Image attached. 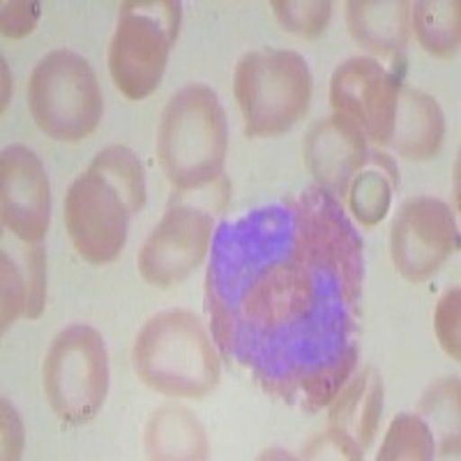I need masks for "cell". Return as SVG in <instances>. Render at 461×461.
<instances>
[{"label":"cell","mask_w":461,"mask_h":461,"mask_svg":"<svg viewBox=\"0 0 461 461\" xmlns=\"http://www.w3.org/2000/svg\"><path fill=\"white\" fill-rule=\"evenodd\" d=\"M229 122L210 86L187 84L168 100L158 131V158L173 189L194 192L221 178Z\"/></svg>","instance_id":"cell-1"},{"label":"cell","mask_w":461,"mask_h":461,"mask_svg":"<svg viewBox=\"0 0 461 461\" xmlns=\"http://www.w3.org/2000/svg\"><path fill=\"white\" fill-rule=\"evenodd\" d=\"M131 365L141 383L167 397L203 399L221 376L215 344L187 310L152 316L134 339Z\"/></svg>","instance_id":"cell-2"},{"label":"cell","mask_w":461,"mask_h":461,"mask_svg":"<svg viewBox=\"0 0 461 461\" xmlns=\"http://www.w3.org/2000/svg\"><path fill=\"white\" fill-rule=\"evenodd\" d=\"M233 90L247 137L273 139L303 121L310 109L314 81L300 53L258 49L240 58Z\"/></svg>","instance_id":"cell-3"},{"label":"cell","mask_w":461,"mask_h":461,"mask_svg":"<svg viewBox=\"0 0 461 461\" xmlns=\"http://www.w3.org/2000/svg\"><path fill=\"white\" fill-rule=\"evenodd\" d=\"M28 106L37 127L60 143L86 141L104 113L93 68L69 49H56L35 65L28 79Z\"/></svg>","instance_id":"cell-4"},{"label":"cell","mask_w":461,"mask_h":461,"mask_svg":"<svg viewBox=\"0 0 461 461\" xmlns=\"http://www.w3.org/2000/svg\"><path fill=\"white\" fill-rule=\"evenodd\" d=\"M291 238L300 254L335 279L346 307L356 310L365 282V252L339 199L323 187H307L291 201Z\"/></svg>","instance_id":"cell-5"},{"label":"cell","mask_w":461,"mask_h":461,"mask_svg":"<svg viewBox=\"0 0 461 461\" xmlns=\"http://www.w3.org/2000/svg\"><path fill=\"white\" fill-rule=\"evenodd\" d=\"M180 31V3H125L109 44V72L127 100H146L162 84Z\"/></svg>","instance_id":"cell-6"},{"label":"cell","mask_w":461,"mask_h":461,"mask_svg":"<svg viewBox=\"0 0 461 461\" xmlns=\"http://www.w3.org/2000/svg\"><path fill=\"white\" fill-rule=\"evenodd\" d=\"M44 394L68 425H86L100 413L109 394V351L95 328L74 323L58 332L44 357Z\"/></svg>","instance_id":"cell-7"},{"label":"cell","mask_w":461,"mask_h":461,"mask_svg":"<svg viewBox=\"0 0 461 461\" xmlns=\"http://www.w3.org/2000/svg\"><path fill=\"white\" fill-rule=\"evenodd\" d=\"M319 267L295 249L294 238L282 258L257 267L238 304V319L261 339L291 332L319 307Z\"/></svg>","instance_id":"cell-8"},{"label":"cell","mask_w":461,"mask_h":461,"mask_svg":"<svg viewBox=\"0 0 461 461\" xmlns=\"http://www.w3.org/2000/svg\"><path fill=\"white\" fill-rule=\"evenodd\" d=\"M131 210L125 196L93 167L65 194V229L77 252L93 266L115 261L125 249Z\"/></svg>","instance_id":"cell-9"},{"label":"cell","mask_w":461,"mask_h":461,"mask_svg":"<svg viewBox=\"0 0 461 461\" xmlns=\"http://www.w3.org/2000/svg\"><path fill=\"white\" fill-rule=\"evenodd\" d=\"M459 230L455 212L434 196H411L390 229V254L402 277L420 284L438 273L456 252Z\"/></svg>","instance_id":"cell-10"},{"label":"cell","mask_w":461,"mask_h":461,"mask_svg":"<svg viewBox=\"0 0 461 461\" xmlns=\"http://www.w3.org/2000/svg\"><path fill=\"white\" fill-rule=\"evenodd\" d=\"M215 230L208 210L173 203L152 229L139 254V273L148 284L168 288L194 273L205 258Z\"/></svg>","instance_id":"cell-11"},{"label":"cell","mask_w":461,"mask_h":461,"mask_svg":"<svg viewBox=\"0 0 461 461\" xmlns=\"http://www.w3.org/2000/svg\"><path fill=\"white\" fill-rule=\"evenodd\" d=\"M399 79L374 58H348L332 72L330 104L337 115L351 121L372 141H390Z\"/></svg>","instance_id":"cell-12"},{"label":"cell","mask_w":461,"mask_h":461,"mask_svg":"<svg viewBox=\"0 0 461 461\" xmlns=\"http://www.w3.org/2000/svg\"><path fill=\"white\" fill-rule=\"evenodd\" d=\"M0 215L10 233L40 245L51 221V185L31 148L14 143L0 155Z\"/></svg>","instance_id":"cell-13"},{"label":"cell","mask_w":461,"mask_h":461,"mask_svg":"<svg viewBox=\"0 0 461 461\" xmlns=\"http://www.w3.org/2000/svg\"><path fill=\"white\" fill-rule=\"evenodd\" d=\"M365 134L341 115L314 122L304 139V164L319 183L337 199H344L348 185L367 164Z\"/></svg>","instance_id":"cell-14"},{"label":"cell","mask_w":461,"mask_h":461,"mask_svg":"<svg viewBox=\"0 0 461 461\" xmlns=\"http://www.w3.org/2000/svg\"><path fill=\"white\" fill-rule=\"evenodd\" d=\"M383 411V381L381 374L367 367L356 378H348L330 402V431L344 447L351 452L353 459H362L376 438L378 422Z\"/></svg>","instance_id":"cell-15"},{"label":"cell","mask_w":461,"mask_h":461,"mask_svg":"<svg viewBox=\"0 0 461 461\" xmlns=\"http://www.w3.org/2000/svg\"><path fill=\"white\" fill-rule=\"evenodd\" d=\"M446 139V115L422 90L402 86L394 109L390 146L406 159H429Z\"/></svg>","instance_id":"cell-16"},{"label":"cell","mask_w":461,"mask_h":461,"mask_svg":"<svg viewBox=\"0 0 461 461\" xmlns=\"http://www.w3.org/2000/svg\"><path fill=\"white\" fill-rule=\"evenodd\" d=\"M346 16L353 40L369 51L394 56L409 44L411 3L406 0H353Z\"/></svg>","instance_id":"cell-17"},{"label":"cell","mask_w":461,"mask_h":461,"mask_svg":"<svg viewBox=\"0 0 461 461\" xmlns=\"http://www.w3.org/2000/svg\"><path fill=\"white\" fill-rule=\"evenodd\" d=\"M146 452L150 459L199 461L208 456V436L189 411L164 406L148 420Z\"/></svg>","instance_id":"cell-18"},{"label":"cell","mask_w":461,"mask_h":461,"mask_svg":"<svg viewBox=\"0 0 461 461\" xmlns=\"http://www.w3.org/2000/svg\"><path fill=\"white\" fill-rule=\"evenodd\" d=\"M399 187V168L385 152L367 155V164L348 185V208L362 226H376L388 215L393 189Z\"/></svg>","instance_id":"cell-19"},{"label":"cell","mask_w":461,"mask_h":461,"mask_svg":"<svg viewBox=\"0 0 461 461\" xmlns=\"http://www.w3.org/2000/svg\"><path fill=\"white\" fill-rule=\"evenodd\" d=\"M461 5L456 0H422L411 5V28L427 53L447 58L459 49Z\"/></svg>","instance_id":"cell-20"},{"label":"cell","mask_w":461,"mask_h":461,"mask_svg":"<svg viewBox=\"0 0 461 461\" xmlns=\"http://www.w3.org/2000/svg\"><path fill=\"white\" fill-rule=\"evenodd\" d=\"M357 356H360L357 346L348 344L332 360L323 362V365L300 376L295 388L303 390V409L307 413H314V411L323 409V406H330L332 399L339 394V390L344 388L348 378L353 376V372H356Z\"/></svg>","instance_id":"cell-21"},{"label":"cell","mask_w":461,"mask_h":461,"mask_svg":"<svg viewBox=\"0 0 461 461\" xmlns=\"http://www.w3.org/2000/svg\"><path fill=\"white\" fill-rule=\"evenodd\" d=\"M436 456L434 431L418 413H399L390 422L378 461H427Z\"/></svg>","instance_id":"cell-22"},{"label":"cell","mask_w":461,"mask_h":461,"mask_svg":"<svg viewBox=\"0 0 461 461\" xmlns=\"http://www.w3.org/2000/svg\"><path fill=\"white\" fill-rule=\"evenodd\" d=\"M90 167L100 171L111 185H113L130 205L131 215L141 212L146 205V178H143V167L139 158L130 148L125 146H109L97 158L93 159Z\"/></svg>","instance_id":"cell-23"},{"label":"cell","mask_w":461,"mask_h":461,"mask_svg":"<svg viewBox=\"0 0 461 461\" xmlns=\"http://www.w3.org/2000/svg\"><path fill=\"white\" fill-rule=\"evenodd\" d=\"M273 10L277 22L288 32L307 40L323 35L332 16V5L328 0H277L273 3Z\"/></svg>","instance_id":"cell-24"},{"label":"cell","mask_w":461,"mask_h":461,"mask_svg":"<svg viewBox=\"0 0 461 461\" xmlns=\"http://www.w3.org/2000/svg\"><path fill=\"white\" fill-rule=\"evenodd\" d=\"M459 321H461V291L459 288H450L438 300L434 312V328L436 337H438L443 351L459 360L461 357V335H459Z\"/></svg>","instance_id":"cell-25"},{"label":"cell","mask_w":461,"mask_h":461,"mask_svg":"<svg viewBox=\"0 0 461 461\" xmlns=\"http://www.w3.org/2000/svg\"><path fill=\"white\" fill-rule=\"evenodd\" d=\"M0 295H3L0 321H3V330H7L19 316L26 314L28 303L26 273H22L7 254H3V291H0Z\"/></svg>","instance_id":"cell-26"},{"label":"cell","mask_w":461,"mask_h":461,"mask_svg":"<svg viewBox=\"0 0 461 461\" xmlns=\"http://www.w3.org/2000/svg\"><path fill=\"white\" fill-rule=\"evenodd\" d=\"M26 284H28V303L26 319H40L47 300V257L42 245H32L26 252Z\"/></svg>","instance_id":"cell-27"},{"label":"cell","mask_w":461,"mask_h":461,"mask_svg":"<svg viewBox=\"0 0 461 461\" xmlns=\"http://www.w3.org/2000/svg\"><path fill=\"white\" fill-rule=\"evenodd\" d=\"M40 19V3H5L3 5V16H0V28L3 35L10 40H23L31 35Z\"/></svg>","instance_id":"cell-28"},{"label":"cell","mask_w":461,"mask_h":461,"mask_svg":"<svg viewBox=\"0 0 461 461\" xmlns=\"http://www.w3.org/2000/svg\"><path fill=\"white\" fill-rule=\"evenodd\" d=\"M23 447V427L22 420L12 409L7 399H3V452L5 459H19Z\"/></svg>","instance_id":"cell-29"}]
</instances>
